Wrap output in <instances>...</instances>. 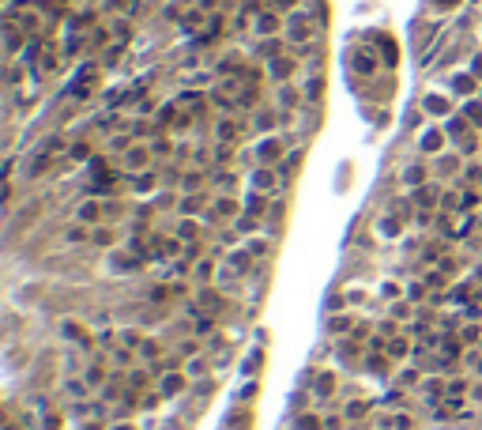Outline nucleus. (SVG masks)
<instances>
[{"label":"nucleus","mask_w":482,"mask_h":430,"mask_svg":"<svg viewBox=\"0 0 482 430\" xmlns=\"http://www.w3.org/2000/svg\"><path fill=\"white\" fill-rule=\"evenodd\" d=\"M200 8H215V0H200Z\"/></svg>","instance_id":"f03ea898"},{"label":"nucleus","mask_w":482,"mask_h":430,"mask_svg":"<svg viewBox=\"0 0 482 430\" xmlns=\"http://www.w3.org/2000/svg\"><path fill=\"white\" fill-rule=\"evenodd\" d=\"M275 26H279V19H275V15H260V23H256V30L264 34V30H275Z\"/></svg>","instance_id":"f257e3e1"},{"label":"nucleus","mask_w":482,"mask_h":430,"mask_svg":"<svg viewBox=\"0 0 482 430\" xmlns=\"http://www.w3.org/2000/svg\"><path fill=\"white\" fill-rule=\"evenodd\" d=\"M275 4H279V8H290V4H294V0H275Z\"/></svg>","instance_id":"7ed1b4c3"}]
</instances>
